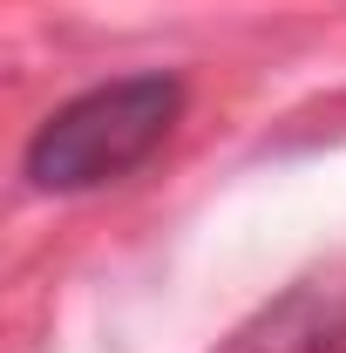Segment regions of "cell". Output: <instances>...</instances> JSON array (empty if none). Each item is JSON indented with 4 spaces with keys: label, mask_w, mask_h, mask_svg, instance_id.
Masks as SVG:
<instances>
[{
    "label": "cell",
    "mask_w": 346,
    "mask_h": 353,
    "mask_svg": "<svg viewBox=\"0 0 346 353\" xmlns=\"http://www.w3.org/2000/svg\"><path fill=\"white\" fill-rule=\"evenodd\" d=\"M183 116V82L176 75H123V82H102L61 102L41 130L28 136V157L21 170L34 190L54 197H75L95 183H116L136 163H150L163 150V136Z\"/></svg>",
    "instance_id": "obj_1"
},
{
    "label": "cell",
    "mask_w": 346,
    "mask_h": 353,
    "mask_svg": "<svg viewBox=\"0 0 346 353\" xmlns=\"http://www.w3.org/2000/svg\"><path fill=\"white\" fill-rule=\"evenodd\" d=\"M340 347H346V299L299 285L272 312H258L224 353H340Z\"/></svg>",
    "instance_id": "obj_2"
}]
</instances>
